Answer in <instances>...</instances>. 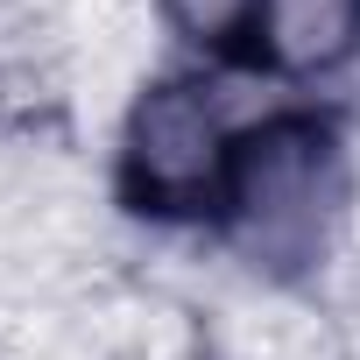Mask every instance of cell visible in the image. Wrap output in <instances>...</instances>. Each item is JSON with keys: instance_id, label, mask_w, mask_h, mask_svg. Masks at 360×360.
<instances>
[{"instance_id": "obj_6", "label": "cell", "mask_w": 360, "mask_h": 360, "mask_svg": "<svg viewBox=\"0 0 360 360\" xmlns=\"http://www.w3.org/2000/svg\"><path fill=\"white\" fill-rule=\"evenodd\" d=\"M8 8L22 15V29H50V22L64 15V0H8Z\"/></svg>"}, {"instance_id": "obj_5", "label": "cell", "mask_w": 360, "mask_h": 360, "mask_svg": "<svg viewBox=\"0 0 360 360\" xmlns=\"http://www.w3.org/2000/svg\"><path fill=\"white\" fill-rule=\"evenodd\" d=\"M162 22L191 43H233L240 29H255V8L262 0H155Z\"/></svg>"}, {"instance_id": "obj_1", "label": "cell", "mask_w": 360, "mask_h": 360, "mask_svg": "<svg viewBox=\"0 0 360 360\" xmlns=\"http://www.w3.org/2000/svg\"><path fill=\"white\" fill-rule=\"evenodd\" d=\"M353 212V169L325 120L276 113L240 134L233 176H226V219L255 269L297 276L325 255H339Z\"/></svg>"}, {"instance_id": "obj_2", "label": "cell", "mask_w": 360, "mask_h": 360, "mask_svg": "<svg viewBox=\"0 0 360 360\" xmlns=\"http://www.w3.org/2000/svg\"><path fill=\"white\" fill-rule=\"evenodd\" d=\"M233 127L205 78H155L120 113V191L141 212H198L233 176Z\"/></svg>"}, {"instance_id": "obj_4", "label": "cell", "mask_w": 360, "mask_h": 360, "mask_svg": "<svg viewBox=\"0 0 360 360\" xmlns=\"http://www.w3.org/2000/svg\"><path fill=\"white\" fill-rule=\"evenodd\" d=\"M248 36L269 71L325 78L346 57H360V0H262Z\"/></svg>"}, {"instance_id": "obj_3", "label": "cell", "mask_w": 360, "mask_h": 360, "mask_svg": "<svg viewBox=\"0 0 360 360\" xmlns=\"http://www.w3.org/2000/svg\"><path fill=\"white\" fill-rule=\"evenodd\" d=\"M205 346L212 360H346L332 318L283 283H248L219 297V311L205 318Z\"/></svg>"}]
</instances>
